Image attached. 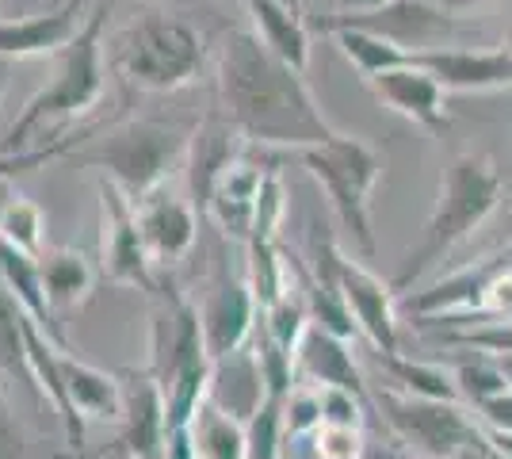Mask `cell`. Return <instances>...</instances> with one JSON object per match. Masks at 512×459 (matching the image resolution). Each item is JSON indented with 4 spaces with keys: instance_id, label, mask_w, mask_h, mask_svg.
<instances>
[{
    "instance_id": "6da1fadb",
    "label": "cell",
    "mask_w": 512,
    "mask_h": 459,
    "mask_svg": "<svg viewBox=\"0 0 512 459\" xmlns=\"http://www.w3.org/2000/svg\"><path fill=\"white\" fill-rule=\"evenodd\" d=\"M218 96L245 142L310 150L337 138L299 69L276 58L256 31H230L222 39Z\"/></svg>"
},
{
    "instance_id": "7a4b0ae2",
    "label": "cell",
    "mask_w": 512,
    "mask_h": 459,
    "mask_svg": "<svg viewBox=\"0 0 512 459\" xmlns=\"http://www.w3.org/2000/svg\"><path fill=\"white\" fill-rule=\"evenodd\" d=\"M501 192H505V180H501L490 157H478V153L451 157V165L440 176V199H436V211L425 226V238L402 261L398 276L390 280L394 295L402 299L432 264L444 261L459 241H467L482 222L490 219L493 207L501 203Z\"/></svg>"
},
{
    "instance_id": "3957f363",
    "label": "cell",
    "mask_w": 512,
    "mask_h": 459,
    "mask_svg": "<svg viewBox=\"0 0 512 459\" xmlns=\"http://www.w3.org/2000/svg\"><path fill=\"white\" fill-rule=\"evenodd\" d=\"M207 62V43L199 27L165 8L134 12L111 43V66L130 88L176 92L188 88Z\"/></svg>"
},
{
    "instance_id": "277c9868",
    "label": "cell",
    "mask_w": 512,
    "mask_h": 459,
    "mask_svg": "<svg viewBox=\"0 0 512 459\" xmlns=\"http://www.w3.org/2000/svg\"><path fill=\"white\" fill-rule=\"evenodd\" d=\"M104 23L107 4H96L81 35L58 54L54 81L27 100L0 150H27V138L43 131L46 123H69L96 108V100L104 96Z\"/></svg>"
},
{
    "instance_id": "5b68a950",
    "label": "cell",
    "mask_w": 512,
    "mask_h": 459,
    "mask_svg": "<svg viewBox=\"0 0 512 459\" xmlns=\"http://www.w3.org/2000/svg\"><path fill=\"white\" fill-rule=\"evenodd\" d=\"M188 146H192V138L176 127L153 123V119H130L123 127H115L107 138H100L96 146L73 153V161L107 173V180L130 203H142L157 188H165V180L180 165Z\"/></svg>"
},
{
    "instance_id": "8992f818",
    "label": "cell",
    "mask_w": 512,
    "mask_h": 459,
    "mask_svg": "<svg viewBox=\"0 0 512 459\" xmlns=\"http://www.w3.org/2000/svg\"><path fill=\"white\" fill-rule=\"evenodd\" d=\"M299 161L321 180L333 215L356 238L363 257H375V226H371V188L383 173V157L363 138L337 134L325 146L299 150Z\"/></svg>"
},
{
    "instance_id": "52a82bcc",
    "label": "cell",
    "mask_w": 512,
    "mask_h": 459,
    "mask_svg": "<svg viewBox=\"0 0 512 459\" xmlns=\"http://www.w3.org/2000/svg\"><path fill=\"white\" fill-rule=\"evenodd\" d=\"M371 402L383 410L386 425L402 444L432 459H490L493 440L482 433L459 402H436V398H413L402 391H375Z\"/></svg>"
},
{
    "instance_id": "ba28073f",
    "label": "cell",
    "mask_w": 512,
    "mask_h": 459,
    "mask_svg": "<svg viewBox=\"0 0 512 459\" xmlns=\"http://www.w3.org/2000/svg\"><path fill=\"white\" fill-rule=\"evenodd\" d=\"M123 421L115 440L88 452L85 459H165L169 444V410H165V391L157 375L146 372H123Z\"/></svg>"
},
{
    "instance_id": "9c48e42d",
    "label": "cell",
    "mask_w": 512,
    "mask_h": 459,
    "mask_svg": "<svg viewBox=\"0 0 512 459\" xmlns=\"http://www.w3.org/2000/svg\"><path fill=\"white\" fill-rule=\"evenodd\" d=\"M100 219H104V238H100V264L111 284H127L153 291V261L142 226H138V211L111 180H100Z\"/></svg>"
},
{
    "instance_id": "30bf717a",
    "label": "cell",
    "mask_w": 512,
    "mask_h": 459,
    "mask_svg": "<svg viewBox=\"0 0 512 459\" xmlns=\"http://www.w3.org/2000/svg\"><path fill=\"white\" fill-rule=\"evenodd\" d=\"M341 27L383 35L409 54H417V50H432V43L451 35L455 20H451V12L428 4V0H390L386 8H375V12H337V16L321 20V31H341Z\"/></svg>"
},
{
    "instance_id": "8fae6325",
    "label": "cell",
    "mask_w": 512,
    "mask_h": 459,
    "mask_svg": "<svg viewBox=\"0 0 512 459\" xmlns=\"http://www.w3.org/2000/svg\"><path fill=\"white\" fill-rule=\"evenodd\" d=\"M337 284H341V295L360 333L383 352V356H394L398 349V295L394 287L383 284L367 264H360L356 257L341 253L337 257Z\"/></svg>"
},
{
    "instance_id": "7c38bea8",
    "label": "cell",
    "mask_w": 512,
    "mask_h": 459,
    "mask_svg": "<svg viewBox=\"0 0 512 459\" xmlns=\"http://www.w3.org/2000/svg\"><path fill=\"white\" fill-rule=\"evenodd\" d=\"M199 322H203V341H207L211 360H222L230 352L245 349V341L260 326V303H256L249 280L245 276H222L211 287V295L203 299Z\"/></svg>"
},
{
    "instance_id": "4fadbf2b",
    "label": "cell",
    "mask_w": 512,
    "mask_h": 459,
    "mask_svg": "<svg viewBox=\"0 0 512 459\" xmlns=\"http://www.w3.org/2000/svg\"><path fill=\"white\" fill-rule=\"evenodd\" d=\"M264 165H256L249 153L241 150L230 161L222 165L218 176L211 180L207 188V211L211 219L222 226V234L234 241H253V226H256V207H260V192H264Z\"/></svg>"
},
{
    "instance_id": "5bb4252c",
    "label": "cell",
    "mask_w": 512,
    "mask_h": 459,
    "mask_svg": "<svg viewBox=\"0 0 512 459\" xmlns=\"http://www.w3.org/2000/svg\"><path fill=\"white\" fill-rule=\"evenodd\" d=\"M413 66H421L444 92H482V88L512 85V54L497 50H459V46H432L417 50Z\"/></svg>"
},
{
    "instance_id": "9a60e30c",
    "label": "cell",
    "mask_w": 512,
    "mask_h": 459,
    "mask_svg": "<svg viewBox=\"0 0 512 459\" xmlns=\"http://www.w3.org/2000/svg\"><path fill=\"white\" fill-rule=\"evenodd\" d=\"M88 0H65L54 12L23 16V20H0V58H43V54H62L85 27Z\"/></svg>"
},
{
    "instance_id": "2e32d148",
    "label": "cell",
    "mask_w": 512,
    "mask_h": 459,
    "mask_svg": "<svg viewBox=\"0 0 512 459\" xmlns=\"http://www.w3.org/2000/svg\"><path fill=\"white\" fill-rule=\"evenodd\" d=\"M367 88L383 108L406 115L425 131L444 134L451 127L448 108H444V88L413 62L402 69H390V73H379V77H367Z\"/></svg>"
},
{
    "instance_id": "e0dca14e",
    "label": "cell",
    "mask_w": 512,
    "mask_h": 459,
    "mask_svg": "<svg viewBox=\"0 0 512 459\" xmlns=\"http://www.w3.org/2000/svg\"><path fill=\"white\" fill-rule=\"evenodd\" d=\"M134 211H138V226H142L153 264H176L192 253L199 222L188 199H180L169 188H157L153 196L134 203Z\"/></svg>"
},
{
    "instance_id": "ac0fdd59",
    "label": "cell",
    "mask_w": 512,
    "mask_h": 459,
    "mask_svg": "<svg viewBox=\"0 0 512 459\" xmlns=\"http://www.w3.org/2000/svg\"><path fill=\"white\" fill-rule=\"evenodd\" d=\"M211 402L214 410H222L226 417H234L241 425H249L253 414L268 402V387H264V372H260V356L256 349L230 352L222 360H214L211 375Z\"/></svg>"
},
{
    "instance_id": "d6986e66",
    "label": "cell",
    "mask_w": 512,
    "mask_h": 459,
    "mask_svg": "<svg viewBox=\"0 0 512 459\" xmlns=\"http://www.w3.org/2000/svg\"><path fill=\"white\" fill-rule=\"evenodd\" d=\"M295 364H299L302 379H310V387H344V391H356L363 398H371L360 368H356V360L348 352V341L325 333V329H306Z\"/></svg>"
},
{
    "instance_id": "ffe728a7",
    "label": "cell",
    "mask_w": 512,
    "mask_h": 459,
    "mask_svg": "<svg viewBox=\"0 0 512 459\" xmlns=\"http://www.w3.org/2000/svg\"><path fill=\"white\" fill-rule=\"evenodd\" d=\"M62 379L65 394H69V406L77 410L81 421H111L119 425L123 421V379L119 375L104 372V368H92L77 356H62Z\"/></svg>"
},
{
    "instance_id": "44dd1931",
    "label": "cell",
    "mask_w": 512,
    "mask_h": 459,
    "mask_svg": "<svg viewBox=\"0 0 512 459\" xmlns=\"http://www.w3.org/2000/svg\"><path fill=\"white\" fill-rule=\"evenodd\" d=\"M0 280H4V287L16 295V303L23 306V314L43 329L46 337H54V341L65 349L62 326H58L54 306H50V299H46L43 264H39V257L20 253V249H12V245H4V241H0Z\"/></svg>"
},
{
    "instance_id": "7402d4cb",
    "label": "cell",
    "mask_w": 512,
    "mask_h": 459,
    "mask_svg": "<svg viewBox=\"0 0 512 459\" xmlns=\"http://www.w3.org/2000/svg\"><path fill=\"white\" fill-rule=\"evenodd\" d=\"M245 4H249V16H253L256 39L276 58H283L287 66L306 73V66H310V31H306L299 12L287 0H245Z\"/></svg>"
},
{
    "instance_id": "603a6c76",
    "label": "cell",
    "mask_w": 512,
    "mask_h": 459,
    "mask_svg": "<svg viewBox=\"0 0 512 459\" xmlns=\"http://www.w3.org/2000/svg\"><path fill=\"white\" fill-rule=\"evenodd\" d=\"M43 287L46 299L54 310H69V306H85L92 287H96V268L81 249H54L43 261Z\"/></svg>"
},
{
    "instance_id": "cb8c5ba5",
    "label": "cell",
    "mask_w": 512,
    "mask_h": 459,
    "mask_svg": "<svg viewBox=\"0 0 512 459\" xmlns=\"http://www.w3.org/2000/svg\"><path fill=\"white\" fill-rule=\"evenodd\" d=\"M46 238V215L35 199H27L23 192H16L8 180L0 184V241L39 257Z\"/></svg>"
},
{
    "instance_id": "d4e9b609",
    "label": "cell",
    "mask_w": 512,
    "mask_h": 459,
    "mask_svg": "<svg viewBox=\"0 0 512 459\" xmlns=\"http://www.w3.org/2000/svg\"><path fill=\"white\" fill-rule=\"evenodd\" d=\"M0 375L23 383L27 391L39 398L35 375H31V360H27V314L16 303V295L0 280Z\"/></svg>"
},
{
    "instance_id": "484cf974",
    "label": "cell",
    "mask_w": 512,
    "mask_h": 459,
    "mask_svg": "<svg viewBox=\"0 0 512 459\" xmlns=\"http://www.w3.org/2000/svg\"><path fill=\"white\" fill-rule=\"evenodd\" d=\"M337 46L344 50V58L367 77H379V73H390V69H402L413 62V54L402 50L398 43H390L383 35H371V31H356V27H341L333 31Z\"/></svg>"
},
{
    "instance_id": "4316f807",
    "label": "cell",
    "mask_w": 512,
    "mask_h": 459,
    "mask_svg": "<svg viewBox=\"0 0 512 459\" xmlns=\"http://www.w3.org/2000/svg\"><path fill=\"white\" fill-rule=\"evenodd\" d=\"M383 368L390 372V379L398 383L402 394H413V398H436V402H459V387H455V375H448L436 364H421V360H409L402 352L394 356H383Z\"/></svg>"
},
{
    "instance_id": "83f0119b",
    "label": "cell",
    "mask_w": 512,
    "mask_h": 459,
    "mask_svg": "<svg viewBox=\"0 0 512 459\" xmlns=\"http://www.w3.org/2000/svg\"><path fill=\"white\" fill-rule=\"evenodd\" d=\"M199 459H245V425L214 410L211 402L192 421Z\"/></svg>"
},
{
    "instance_id": "f1b7e54d",
    "label": "cell",
    "mask_w": 512,
    "mask_h": 459,
    "mask_svg": "<svg viewBox=\"0 0 512 459\" xmlns=\"http://www.w3.org/2000/svg\"><path fill=\"white\" fill-rule=\"evenodd\" d=\"M314 326L310 322V306L302 295H283L276 306H268V310H260V333L276 345L279 352H287V356H299V345L302 337H306V329Z\"/></svg>"
},
{
    "instance_id": "f546056e",
    "label": "cell",
    "mask_w": 512,
    "mask_h": 459,
    "mask_svg": "<svg viewBox=\"0 0 512 459\" xmlns=\"http://www.w3.org/2000/svg\"><path fill=\"white\" fill-rule=\"evenodd\" d=\"M287 433H283V402L268 398L253 421L245 425V459H283Z\"/></svg>"
},
{
    "instance_id": "4dcf8cb0",
    "label": "cell",
    "mask_w": 512,
    "mask_h": 459,
    "mask_svg": "<svg viewBox=\"0 0 512 459\" xmlns=\"http://www.w3.org/2000/svg\"><path fill=\"white\" fill-rule=\"evenodd\" d=\"M455 387H459V394H463L467 402H474V410H478V406H486L490 398H501V394L509 391V379L497 368L493 356H482V352H478L474 360H459V364H455Z\"/></svg>"
},
{
    "instance_id": "1f68e13d",
    "label": "cell",
    "mask_w": 512,
    "mask_h": 459,
    "mask_svg": "<svg viewBox=\"0 0 512 459\" xmlns=\"http://www.w3.org/2000/svg\"><path fill=\"white\" fill-rule=\"evenodd\" d=\"M444 345H455V349H474L482 356H512V318H482V326L474 329H440L436 333Z\"/></svg>"
},
{
    "instance_id": "d6a6232c",
    "label": "cell",
    "mask_w": 512,
    "mask_h": 459,
    "mask_svg": "<svg viewBox=\"0 0 512 459\" xmlns=\"http://www.w3.org/2000/svg\"><path fill=\"white\" fill-rule=\"evenodd\" d=\"M321 429V398L318 387L299 383L295 391L283 398V433L287 444H302Z\"/></svg>"
},
{
    "instance_id": "836d02e7",
    "label": "cell",
    "mask_w": 512,
    "mask_h": 459,
    "mask_svg": "<svg viewBox=\"0 0 512 459\" xmlns=\"http://www.w3.org/2000/svg\"><path fill=\"white\" fill-rule=\"evenodd\" d=\"M310 448V459H363L367 456V433L363 429H341V425H321L310 440H302Z\"/></svg>"
},
{
    "instance_id": "e575fe53",
    "label": "cell",
    "mask_w": 512,
    "mask_h": 459,
    "mask_svg": "<svg viewBox=\"0 0 512 459\" xmlns=\"http://www.w3.org/2000/svg\"><path fill=\"white\" fill-rule=\"evenodd\" d=\"M321 398V425H341V429H363L367 398L344 387H318Z\"/></svg>"
},
{
    "instance_id": "d590c367",
    "label": "cell",
    "mask_w": 512,
    "mask_h": 459,
    "mask_svg": "<svg viewBox=\"0 0 512 459\" xmlns=\"http://www.w3.org/2000/svg\"><path fill=\"white\" fill-rule=\"evenodd\" d=\"M0 459H73V456H39L20 433V425H16L12 410L4 406V398H0Z\"/></svg>"
},
{
    "instance_id": "8d00e7d4",
    "label": "cell",
    "mask_w": 512,
    "mask_h": 459,
    "mask_svg": "<svg viewBox=\"0 0 512 459\" xmlns=\"http://www.w3.org/2000/svg\"><path fill=\"white\" fill-rule=\"evenodd\" d=\"M478 414H482V421H486L490 429L512 437V391H505L501 398H490L486 406H478Z\"/></svg>"
},
{
    "instance_id": "74e56055",
    "label": "cell",
    "mask_w": 512,
    "mask_h": 459,
    "mask_svg": "<svg viewBox=\"0 0 512 459\" xmlns=\"http://www.w3.org/2000/svg\"><path fill=\"white\" fill-rule=\"evenodd\" d=\"M165 459H199V444H195L192 425H188V429H169Z\"/></svg>"
},
{
    "instance_id": "f35d334b",
    "label": "cell",
    "mask_w": 512,
    "mask_h": 459,
    "mask_svg": "<svg viewBox=\"0 0 512 459\" xmlns=\"http://www.w3.org/2000/svg\"><path fill=\"white\" fill-rule=\"evenodd\" d=\"M363 459H413V456L402 448V440H394V444H375V440H371Z\"/></svg>"
},
{
    "instance_id": "ab89813d",
    "label": "cell",
    "mask_w": 512,
    "mask_h": 459,
    "mask_svg": "<svg viewBox=\"0 0 512 459\" xmlns=\"http://www.w3.org/2000/svg\"><path fill=\"white\" fill-rule=\"evenodd\" d=\"M390 0H333L337 12H375V8H386Z\"/></svg>"
},
{
    "instance_id": "60d3db41",
    "label": "cell",
    "mask_w": 512,
    "mask_h": 459,
    "mask_svg": "<svg viewBox=\"0 0 512 459\" xmlns=\"http://www.w3.org/2000/svg\"><path fill=\"white\" fill-rule=\"evenodd\" d=\"M428 4H436L444 12H455V8H474V4H486V0H428Z\"/></svg>"
},
{
    "instance_id": "b9f144b4",
    "label": "cell",
    "mask_w": 512,
    "mask_h": 459,
    "mask_svg": "<svg viewBox=\"0 0 512 459\" xmlns=\"http://www.w3.org/2000/svg\"><path fill=\"white\" fill-rule=\"evenodd\" d=\"M497 368L505 372V379H509V391H512V356H497Z\"/></svg>"
},
{
    "instance_id": "7bdbcfd3",
    "label": "cell",
    "mask_w": 512,
    "mask_h": 459,
    "mask_svg": "<svg viewBox=\"0 0 512 459\" xmlns=\"http://www.w3.org/2000/svg\"><path fill=\"white\" fill-rule=\"evenodd\" d=\"M4 73H8V62L0 58V92H4Z\"/></svg>"
},
{
    "instance_id": "ee69618b",
    "label": "cell",
    "mask_w": 512,
    "mask_h": 459,
    "mask_svg": "<svg viewBox=\"0 0 512 459\" xmlns=\"http://www.w3.org/2000/svg\"><path fill=\"white\" fill-rule=\"evenodd\" d=\"M505 50H509V54H512V31H509V39H505Z\"/></svg>"
},
{
    "instance_id": "f6af8a7d",
    "label": "cell",
    "mask_w": 512,
    "mask_h": 459,
    "mask_svg": "<svg viewBox=\"0 0 512 459\" xmlns=\"http://www.w3.org/2000/svg\"><path fill=\"white\" fill-rule=\"evenodd\" d=\"M509 207H512V196H509ZM509 230H512V215H509Z\"/></svg>"
},
{
    "instance_id": "bcb514c9",
    "label": "cell",
    "mask_w": 512,
    "mask_h": 459,
    "mask_svg": "<svg viewBox=\"0 0 512 459\" xmlns=\"http://www.w3.org/2000/svg\"><path fill=\"white\" fill-rule=\"evenodd\" d=\"M329 4H333V0H329Z\"/></svg>"
},
{
    "instance_id": "7dc6e473",
    "label": "cell",
    "mask_w": 512,
    "mask_h": 459,
    "mask_svg": "<svg viewBox=\"0 0 512 459\" xmlns=\"http://www.w3.org/2000/svg\"><path fill=\"white\" fill-rule=\"evenodd\" d=\"M0 398H4V394H0Z\"/></svg>"
}]
</instances>
